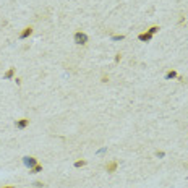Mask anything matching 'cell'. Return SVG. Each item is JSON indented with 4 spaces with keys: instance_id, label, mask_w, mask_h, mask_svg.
Returning a JSON list of instances; mask_svg holds the SVG:
<instances>
[{
    "instance_id": "4fadbf2b",
    "label": "cell",
    "mask_w": 188,
    "mask_h": 188,
    "mask_svg": "<svg viewBox=\"0 0 188 188\" xmlns=\"http://www.w3.org/2000/svg\"><path fill=\"white\" fill-rule=\"evenodd\" d=\"M120 60H122V54H120V52H119V54L115 55V63H119Z\"/></svg>"
},
{
    "instance_id": "5b68a950",
    "label": "cell",
    "mask_w": 188,
    "mask_h": 188,
    "mask_svg": "<svg viewBox=\"0 0 188 188\" xmlns=\"http://www.w3.org/2000/svg\"><path fill=\"white\" fill-rule=\"evenodd\" d=\"M33 28H31V26H28V28H25V29L21 31L20 33V39H26V37H29L31 34H33Z\"/></svg>"
},
{
    "instance_id": "52a82bcc",
    "label": "cell",
    "mask_w": 188,
    "mask_h": 188,
    "mask_svg": "<svg viewBox=\"0 0 188 188\" xmlns=\"http://www.w3.org/2000/svg\"><path fill=\"white\" fill-rule=\"evenodd\" d=\"M13 76H15V68L11 67V68H8V70L5 71V75H3V79H11Z\"/></svg>"
},
{
    "instance_id": "6da1fadb",
    "label": "cell",
    "mask_w": 188,
    "mask_h": 188,
    "mask_svg": "<svg viewBox=\"0 0 188 188\" xmlns=\"http://www.w3.org/2000/svg\"><path fill=\"white\" fill-rule=\"evenodd\" d=\"M73 39H75V44H78V45L88 44V36L84 34V33H81V31H76V33H75Z\"/></svg>"
},
{
    "instance_id": "30bf717a",
    "label": "cell",
    "mask_w": 188,
    "mask_h": 188,
    "mask_svg": "<svg viewBox=\"0 0 188 188\" xmlns=\"http://www.w3.org/2000/svg\"><path fill=\"white\" fill-rule=\"evenodd\" d=\"M159 29H161V28H159V26H151V28H149V29H148V33H149V34H156V33H159Z\"/></svg>"
},
{
    "instance_id": "9c48e42d",
    "label": "cell",
    "mask_w": 188,
    "mask_h": 188,
    "mask_svg": "<svg viewBox=\"0 0 188 188\" xmlns=\"http://www.w3.org/2000/svg\"><path fill=\"white\" fill-rule=\"evenodd\" d=\"M39 172H42V165L41 164H36L33 169H29V173H39Z\"/></svg>"
},
{
    "instance_id": "7c38bea8",
    "label": "cell",
    "mask_w": 188,
    "mask_h": 188,
    "mask_svg": "<svg viewBox=\"0 0 188 188\" xmlns=\"http://www.w3.org/2000/svg\"><path fill=\"white\" fill-rule=\"evenodd\" d=\"M125 39V36L123 34H117V36H112V41H122Z\"/></svg>"
},
{
    "instance_id": "ac0fdd59",
    "label": "cell",
    "mask_w": 188,
    "mask_h": 188,
    "mask_svg": "<svg viewBox=\"0 0 188 188\" xmlns=\"http://www.w3.org/2000/svg\"><path fill=\"white\" fill-rule=\"evenodd\" d=\"M15 83L18 84V86H20V84H21V79H20V78H15Z\"/></svg>"
},
{
    "instance_id": "7a4b0ae2",
    "label": "cell",
    "mask_w": 188,
    "mask_h": 188,
    "mask_svg": "<svg viewBox=\"0 0 188 188\" xmlns=\"http://www.w3.org/2000/svg\"><path fill=\"white\" fill-rule=\"evenodd\" d=\"M23 164H25L28 169H33L37 164V159L33 157V156H26V157H23Z\"/></svg>"
},
{
    "instance_id": "9a60e30c",
    "label": "cell",
    "mask_w": 188,
    "mask_h": 188,
    "mask_svg": "<svg viewBox=\"0 0 188 188\" xmlns=\"http://www.w3.org/2000/svg\"><path fill=\"white\" fill-rule=\"evenodd\" d=\"M156 156H157V157H164V156H165V153H162V151H157V153H156Z\"/></svg>"
},
{
    "instance_id": "8992f818",
    "label": "cell",
    "mask_w": 188,
    "mask_h": 188,
    "mask_svg": "<svg viewBox=\"0 0 188 188\" xmlns=\"http://www.w3.org/2000/svg\"><path fill=\"white\" fill-rule=\"evenodd\" d=\"M138 39L141 41V42H149V41L153 39V34H149L148 31H146V33H141V34H138Z\"/></svg>"
},
{
    "instance_id": "d6986e66",
    "label": "cell",
    "mask_w": 188,
    "mask_h": 188,
    "mask_svg": "<svg viewBox=\"0 0 188 188\" xmlns=\"http://www.w3.org/2000/svg\"><path fill=\"white\" fill-rule=\"evenodd\" d=\"M3 188H16L15 185H8V187H3Z\"/></svg>"
},
{
    "instance_id": "3957f363",
    "label": "cell",
    "mask_w": 188,
    "mask_h": 188,
    "mask_svg": "<svg viewBox=\"0 0 188 188\" xmlns=\"http://www.w3.org/2000/svg\"><path fill=\"white\" fill-rule=\"evenodd\" d=\"M117 167H119V161H110V162L105 164V172L114 173L117 170Z\"/></svg>"
},
{
    "instance_id": "2e32d148",
    "label": "cell",
    "mask_w": 188,
    "mask_h": 188,
    "mask_svg": "<svg viewBox=\"0 0 188 188\" xmlns=\"http://www.w3.org/2000/svg\"><path fill=\"white\" fill-rule=\"evenodd\" d=\"M34 187L41 188V187H44V183H42V182H34Z\"/></svg>"
},
{
    "instance_id": "277c9868",
    "label": "cell",
    "mask_w": 188,
    "mask_h": 188,
    "mask_svg": "<svg viewBox=\"0 0 188 188\" xmlns=\"http://www.w3.org/2000/svg\"><path fill=\"white\" fill-rule=\"evenodd\" d=\"M28 125H29V119H20V120H16L15 122V127L18 130H25Z\"/></svg>"
},
{
    "instance_id": "5bb4252c",
    "label": "cell",
    "mask_w": 188,
    "mask_h": 188,
    "mask_svg": "<svg viewBox=\"0 0 188 188\" xmlns=\"http://www.w3.org/2000/svg\"><path fill=\"white\" fill-rule=\"evenodd\" d=\"M101 81H102V83H107V81H109V76H105V75H102V78H101Z\"/></svg>"
},
{
    "instance_id": "8fae6325",
    "label": "cell",
    "mask_w": 188,
    "mask_h": 188,
    "mask_svg": "<svg viewBox=\"0 0 188 188\" xmlns=\"http://www.w3.org/2000/svg\"><path fill=\"white\" fill-rule=\"evenodd\" d=\"M86 161H84V159H81V161H76V162H75V167L76 169H79V167H84V165H86Z\"/></svg>"
},
{
    "instance_id": "ba28073f",
    "label": "cell",
    "mask_w": 188,
    "mask_h": 188,
    "mask_svg": "<svg viewBox=\"0 0 188 188\" xmlns=\"http://www.w3.org/2000/svg\"><path fill=\"white\" fill-rule=\"evenodd\" d=\"M178 73L175 71V70H169L167 73H165V79H173V78H177Z\"/></svg>"
},
{
    "instance_id": "e0dca14e",
    "label": "cell",
    "mask_w": 188,
    "mask_h": 188,
    "mask_svg": "<svg viewBox=\"0 0 188 188\" xmlns=\"http://www.w3.org/2000/svg\"><path fill=\"white\" fill-rule=\"evenodd\" d=\"M183 21H185V16H183V15H180V20H178V23H180V25H182Z\"/></svg>"
}]
</instances>
